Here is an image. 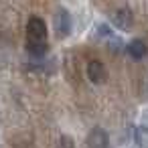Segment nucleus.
<instances>
[{
    "mask_svg": "<svg viewBox=\"0 0 148 148\" xmlns=\"http://www.w3.org/2000/svg\"><path fill=\"white\" fill-rule=\"evenodd\" d=\"M27 35L29 41H47V25L39 16H31L27 23Z\"/></svg>",
    "mask_w": 148,
    "mask_h": 148,
    "instance_id": "1",
    "label": "nucleus"
},
{
    "mask_svg": "<svg viewBox=\"0 0 148 148\" xmlns=\"http://www.w3.org/2000/svg\"><path fill=\"white\" fill-rule=\"evenodd\" d=\"M87 146L89 148H108L110 146V136L103 128H93L87 134Z\"/></svg>",
    "mask_w": 148,
    "mask_h": 148,
    "instance_id": "2",
    "label": "nucleus"
},
{
    "mask_svg": "<svg viewBox=\"0 0 148 148\" xmlns=\"http://www.w3.org/2000/svg\"><path fill=\"white\" fill-rule=\"evenodd\" d=\"M87 77L91 83H103L108 79V71L101 61H89L87 63Z\"/></svg>",
    "mask_w": 148,
    "mask_h": 148,
    "instance_id": "3",
    "label": "nucleus"
},
{
    "mask_svg": "<svg viewBox=\"0 0 148 148\" xmlns=\"http://www.w3.org/2000/svg\"><path fill=\"white\" fill-rule=\"evenodd\" d=\"M55 31L59 37H67L71 33V14L65 8H61L55 16Z\"/></svg>",
    "mask_w": 148,
    "mask_h": 148,
    "instance_id": "4",
    "label": "nucleus"
},
{
    "mask_svg": "<svg viewBox=\"0 0 148 148\" xmlns=\"http://www.w3.org/2000/svg\"><path fill=\"white\" fill-rule=\"evenodd\" d=\"M132 23H134V16H132V10H130V8H120V10H116V14H114V25H116L118 29L128 31V29L132 27Z\"/></svg>",
    "mask_w": 148,
    "mask_h": 148,
    "instance_id": "5",
    "label": "nucleus"
},
{
    "mask_svg": "<svg viewBox=\"0 0 148 148\" xmlns=\"http://www.w3.org/2000/svg\"><path fill=\"white\" fill-rule=\"evenodd\" d=\"M126 51H128V55H130L132 59L140 61V59H144V57H146L148 47H146V43H144L142 39H134V41H130V45L126 47Z\"/></svg>",
    "mask_w": 148,
    "mask_h": 148,
    "instance_id": "6",
    "label": "nucleus"
},
{
    "mask_svg": "<svg viewBox=\"0 0 148 148\" xmlns=\"http://www.w3.org/2000/svg\"><path fill=\"white\" fill-rule=\"evenodd\" d=\"M27 49L33 57H43L47 53V41H29Z\"/></svg>",
    "mask_w": 148,
    "mask_h": 148,
    "instance_id": "7",
    "label": "nucleus"
},
{
    "mask_svg": "<svg viewBox=\"0 0 148 148\" xmlns=\"http://www.w3.org/2000/svg\"><path fill=\"white\" fill-rule=\"evenodd\" d=\"M134 140L140 148H148V128L146 126H140L134 130Z\"/></svg>",
    "mask_w": 148,
    "mask_h": 148,
    "instance_id": "8",
    "label": "nucleus"
},
{
    "mask_svg": "<svg viewBox=\"0 0 148 148\" xmlns=\"http://www.w3.org/2000/svg\"><path fill=\"white\" fill-rule=\"evenodd\" d=\"M59 148H75V142H73V138L71 136H61L59 138Z\"/></svg>",
    "mask_w": 148,
    "mask_h": 148,
    "instance_id": "9",
    "label": "nucleus"
}]
</instances>
